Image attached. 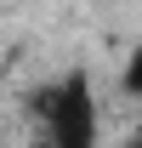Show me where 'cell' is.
<instances>
[{
  "instance_id": "obj_1",
  "label": "cell",
  "mask_w": 142,
  "mask_h": 148,
  "mask_svg": "<svg viewBox=\"0 0 142 148\" xmlns=\"http://www.w3.org/2000/svg\"><path fill=\"white\" fill-rule=\"evenodd\" d=\"M46 131L51 148H97V103L85 74H68L63 86L46 91Z\"/></svg>"
},
{
  "instance_id": "obj_2",
  "label": "cell",
  "mask_w": 142,
  "mask_h": 148,
  "mask_svg": "<svg viewBox=\"0 0 142 148\" xmlns=\"http://www.w3.org/2000/svg\"><path fill=\"white\" fill-rule=\"evenodd\" d=\"M125 91H131V97H142V51L125 63Z\"/></svg>"
},
{
  "instance_id": "obj_3",
  "label": "cell",
  "mask_w": 142,
  "mask_h": 148,
  "mask_svg": "<svg viewBox=\"0 0 142 148\" xmlns=\"http://www.w3.org/2000/svg\"><path fill=\"white\" fill-rule=\"evenodd\" d=\"M131 148H142V137H131Z\"/></svg>"
}]
</instances>
